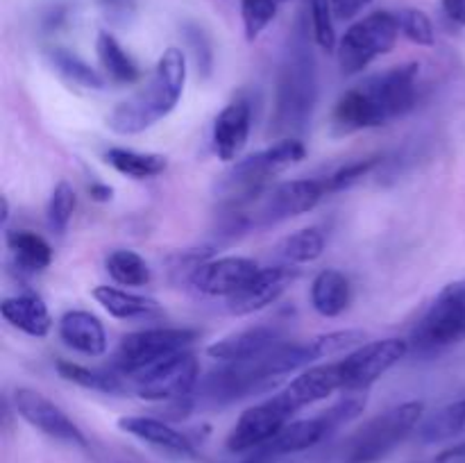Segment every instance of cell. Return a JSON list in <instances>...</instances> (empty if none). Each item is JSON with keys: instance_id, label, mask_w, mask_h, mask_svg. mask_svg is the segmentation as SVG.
<instances>
[{"instance_id": "6da1fadb", "label": "cell", "mask_w": 465, "mask_h": 463, "mask_svg": "<svg viewBox=\"0 0 465 463\" xmlns=\"http://www.w3.org/2000/svg\"><path fill=\"white\" fill-rule=\"evenodd\" d=\"M186 84V57L180 48H168L159 57L153 77L143 89L118 103L107 116V127L132 136L150 130L168 116L182 100Z\"/></svg>"}, {"instance_id": "7a4b0ae2", "label": "cell", "mask_w": 465, "mask_h": 463, "mask_svg": "<svg viewBox=\"0 0 465 463\" xmlns=\"http://www.w3.org/2000/svg\"><path fill=\"white\" fill-rule=\"evenodd\" d=\"M307 32V25L298 21L286 45L284 59H282L280 77H277L275 118H272L277 132L291 134V132L304 130L316 104V59H313Z\"/></svg>"}, {"instance_id": "3957f363", "label": "cell", "mask_w": 465, "mask_h": 463, "mask_svg": "<svg viewBox=\"0 0 465 463\" xmlns=\"http://www.w3.org/2000/svg\"><path fill=\"white\" fill-rule=\"evenodd\" d=\"M304 157H307V148H304L302 141L293 139V136H284L271 148L239 159L232 166V171L223 177L218 191H221V195L227 200L230 207H243V204H250L266 191L268 182L272 177L284 172L293 163L302 162Z\"/></svg>"}, {"instance_id": "277c9868", "label": "cell", "mask_w": 465, "mask_h": 463, "mask_svg": "<svg viewBox=\"0 0 465 463\" xmlns=\"http://www.w3.org/2000/svg\"><path fill=\"white\" fill-rule=\"evenodd\" d=\"M425 416V404L411 399L368 420L345 448L343 463H380L409 438Z\"/></svg>"}, {"instance_id": "5b68a950", "label": "cell", "mask_w": 465, "mask_h": 463, "mask_svg": "<svg viewBox=\"0 0 465 463\" xmlns=\"http://www.w3.org/2000/svg\"><path fill=\"white\" fill-rule=\"evenodd\" d=\"M398 16L393 12H372L352 23L339 41V64L345 75H357L371 66L377 57L389 54L398 44Z\"/></svg>"}, {"instance_id": "8992f818", "label": "cell", "mask_w": 465, "mask_h": 463, "mask_svg": "<svg viewBox=\"0 0 465 463\" xmlns=\"http://www.w3.org/2000/svg\"><path fill=\"white\" fill-rule=\"evenodd\" d=\"M198 339L193 330L182 327H153V330L132 331L118 343L114 354V366L123 377H134L148 368L157 366L163 359L189 350V345Z\"/></svg>"}, {"instance_id": "52a82bcc", "label": "cell", "mask_w": 465, "mask_h": 463, "mask_svg": "<svg viewBox=\"0 0 465 463\" xmlns=\"http://www.w3.org/2000/svg\"><path fill=\"white\" fill-rule=\"evenodd\" d=\"M327 195L325 180H291L263 191L257 200H252L254 209H232V218L239 225H257V222H280L286 218L302 216L312 212Z\"/></svg>"}, {"instance_id": "ba28073f", "label": "cell", "mask_w": 465, "mask_h": 463, "mask_svg": "<svg viewBox=\"0 0 465 463\" xmlns=\"http://www.w3.org/2000/svg\"><path fill=\"white\" fill-rule=\"evenodd\" d=\"M132 393L148 402H189L200 384L198 359L184 350L171 359H163L157 366L130 377Z\"/></svg>"}, {"instance_id": "9c48e42d", "label": "cell", "mask_w": 465, "mask_h": 463, "mask_svg": "<svg viewBox=\"0 0 465 463\" xmlns=\"http://www.w3.org/2000/svg\"><path fill=\"white\" fill-rule=\"evenodd\" d=\"M411 340L425 352L465 340V280L450 281L436 295L434 304L418 320Z\"/></svg>"}, {"instance_id": "30bf717a", "label": "cell", "mask_w": 465, "mask_h": 463, "mask_svg": "<svg viewBox=\"0 0 465 463\" xmlns=\"http://www.w3.org/2000/svg\"><path fill=\"white\" fill-rule=\"evenodd\" d=\"M409 354V340L381 339L359 345L339 361L343 390H368Z\"/></svg>"}, {"instance_id": "8fae6325", "label": "cell", "mask_w": 465, "mask_h": 463, "mask_svg": "<svg viewBox=\"0 0 465 463\" xmlns=\"http://www.w3.org/2000/svg\"><path fill=\"white\" fill-rule=\"evenodd\" d=\"M291 418H293L291 407L280 393H275L271 399H263V402L254 404L241 413L236 425L232 427L230 436H227V449L230 452L262 449L289 425Z\"/></svg>"}, {"instance_id": "7c38bea8", "label": "cell", "mask_w": 465, "mask_h": 463, "mask_svg": "<svg viewBox=\"0 0 465 463\" xmlns=\"http://www.w3.org/2000/svg\"><path fill=\"white\" fill-rule=\"evenodd\" d=\"M14 411L23 418L30 427L41 431L48 438L59 440V443L73 445V448L84 449L89 445L84 431L66 416L62 407L41 395L35 389H16L14 390Z\"/></svg>"}, {"instance_id": "4fadbf2b", "label": "cell", "mask_w": 465, "mask_h": 463, "mask_svg": "<svg viewBox=\"0 0 465 463\" xmlns=\"http://www.w3.org/2000/svg\"><path fill=\"white\" fill-rule=\"evenodd\" d=\"M418 73H420L418 64H402V66H393L384 73H377V75L368 77L363 82V86L372 95L386 123L404 116L413 109L418 98Z\"/></svg>"}, {"instance_id": "5bb4252c", "label": "cell", "mask_w": 465, "mask_h": 463, "mask_svg": "<svg viewBox=\"0 0 465 463\" xmlns=\"http://www.w3.org/2000/svg\"><path fill=\"white\" fill-rule=\"evenodd\" d=\"M262 271L254 259L248 257H221L209 259V261H200L198 266L191 271V284L195 291L204 295H213V298H232L239 293L257 272Z\"/></svg>"}, {"instance_id": "9a60e30c", "label": "cell", "mask_w": 465, "mask_h": 463, "mask_svg": "<svg viewBox=\"0 0 465 463\" xmlns=\"http://www.w3.org/2000/svg\"><path fill=\"white\" fill-rule=\"evenodd\" d=\"M295 277H298L295 268L286 266V263L275 268H262L239 293L227 298V311L234 316H250V313L271 307L282 298V293L289 289Z\"/></svg>"}, {"instance_id": "2e32d148", "label": "cell", "mask_w": 465, "mask_h": 463, "mask_svg": "<svg viewBox=\"0 0 465 463\" xmlns=\"http://www.w3.org/2000/svg\"><path fill=\"white\" fill-rule=\"evenodd\" d=\"M280 343L282 334L275 327L257 325L245 327V330L232 331V334L223 336L216 343L209 345L207 354L223 363H241L263 357V354L271 352V350L277 348Z\"/></svg>"}, {"instance_id": "e0dca14e", "label": "cell", "mask_w": 465, "mask_h": 463, "mask_svg": "<svg viewBox=\"0 0 465 463\" xmlns=\"http://www.w3.org/2000/svg\"><path fill=\"white\" fill-rule=\"evenodd\" d=\"M250 127H252V107L245 98H236L223 109L213 121L212 145L213 153L223 162H236L248 145Z\"/></svg>"}, {"instance_id": "ac0fdd59", "label": "cell", "mask_w": 465, "mask_h": 463, "mask_svg": "<svg viewBox=\"0 0 465 463\" xmlns=\"http://www.w3.org/2000/svg\"><path fill=\"white\" fill-rule=\"evenodd\" d=\"M118 429L125 431L127 436H134L136 440L150 445V448H157L159 452L171 454V457H177V458L198 457L193 443H191L182 431H177L175 427L159 420V418L125 416L118 420Z\"/></svg>"}, {"instance_id": "d6986e66", "label": "cell", "mask_w": 465, "mask_h": 463, "mask_svg": "<svg viewBox=\"0 0 465 463\" xmlns=\"http://www.w3.org/2000/svg\"><path fill=\"white\" fill-rule=\"evenodd\" d=\"M336 390H343V377H341L339 363H325V366H313L309 370L300 372L295 379L286 384L280 395L289 404L291 411L298 413L300 409L327 399Z\"/></svg>"}, {"instance_id": "ffe728a7", "label": "cell", "mask_w": 465, "mask_h": 463, "mask_svg": "<svg viewBox=\"0 0 465 463\" xmlns=\"http://www.w3.org/2000/svg\"><path fill=\"white\" fill-rule=\"evenodd\" d=\"M59 339L84 357H103L107 352V331L98 316L73 309L59 318Z\"/></svg>"}, {"instance_id": "44dd1931", "label": "cell", "mask_w": 465, "mask_h": 463, "mask_svg": "<svg viewBox=\"0 0 465 463\" xmlns=\"http://www.w3.org/2000/svg\"><path fill=\"white\" fill-rule=\"evenodd\" d=\"M334 425L330 422L327 413H321L316 418H304V420H291L275 438L268 445H263V452L271 457H284V454H298L304 449L316 448L318 443L331 434Z\"/></svg>"}, {"instance_id": "7402d4cb", "label": "cell", "mask_w": 465, "mask_h": 463, "mask_svg": "<svg viewBox=\"0 0 465 463\" xmlns=\"http://www.w3.org/2000/svg\"><path fill=\"white\" fill-rule=\"evenodd\" d=\"M384 123L380 107L363 84L345 91L334 107V127L339 134L371 130V127H380Z\"/></svg>"}, {"instance_id": "603a6c76", "label": "cell", "mask_w": 465, "mask_h": 463, "mask_svg": "<svg viewBox=\"0 0 465 463\" xmlns=\"http://www.w3.org/2000/svg\"><path fill=\"white\" fill-rule=\"evenodd\" d=\"M0 313L14 330L32 336V339H45L53 330V316L39 295H14L5 298L0 304Z\"/></svg>"}, {"instance_id": "cb8c5ba5", "label": "cell", "mask_w": 465, "mask_h": 463, "mask_svg": "<svg viewBox=\"0 0 465 463\" xmlns=\"http://www.w3.org/2000/svg\"><path fill=\"white\" fill-rule=\"evenodd\" d=\"M309 298H312V307L322 318H336L352 302V286L343 272L336 268H325L313 277Z\"/></svg>"}, {"instance_id": "d4e9b609", "label": "cell", "mask_w": 465, "mask_h": 463, "mask_svg": "<svg viewBox=\"0 0 465 463\" xmlns=\"http://www.w3.org/2000/svg\"><path fill=\"white\" fill-rule=\"evenodd\" d=\"M94 298L109 316L118 318V320H134V318H148L162 313L157 300L132 293V291L116 289V286H95Z\"/></svg>"}, {"instance_id": "484cf974", "label": "cell", "mask_w": 465, "mask_h": 463, "mask_svg": "<svg viewBox=\"0 0 465 463\" xmlns=\"http://www.w3.org/2000/svg\"><path fill=\"white\" fill-rule=\"evenodd\" d=\"M95 53H98L107 77L116 84H134L141 77L136 62L127 54V50L123 48L121 41L112 32H100L98 39H95Z\"/></svg>"}, {"instance_id": "4316f807", "label": "cell", "mask_w": 465, "mask_h": 463, "mask_svg": "<svg viewBox=\"0 0 465 463\" xmlns=\"http://www.w3.org/2000/svg\"><path fill=\"white\" fill-rule=\"evenodd\" d=\"M104 162L118 171L121 175L132 180H150V177L162 175L168 168V159L157 153H139L130 148H109L104 153Z\"/></svg>"}, {"instance_id": "83f0119b", "label": "cell", "mask_w": 465, "mask_h": 463, "mask_svg": "<svg viewBox=\"0 0 465 463\" xmlns=\"http://www.w3.org/2000/svg\"><path fill=\"white\" fill-rule=\"evenodd\" d=\"M5 241H7V248L12 250L14 259L23 271L39 272L53 263V248L44 236L35 234V232L9 230Z\"/></svg>"}, {"instance_id": "f1b7e54d", "label": "cell", "mask_w": 465, "mask_h": 463, "mask_svg": "<svg viewBox=\"0 0 465 463\" xmlns=\"http://www.w3.org/2000/svg\"><path fill=\"white\" fill-rule=\"evenodd\" d=\"M325 252V234L318 227H304V230L293 232L277 245V257L286 266H302L321 259Z\"/></svg>"}, {"instance_id": "f546056e", "label": "cell", "mask_w": 465, "mask_h": 463, "mask_svg": "<svg viewBox=\"0 0 465 463\" xmlns=\"http://www.w3.org/2000/svg\"><path fill=\"white\" fill-rule=\"evenodd\" d=\"M57 372L59 377H64V379L71 381V384L80 386V389H86V390H95V393H104V395L132 393L130 384H125L121 377L109 375V372L91 370V368L66 361V359L57 361Z\"/></svg>"}, {"instance_id": "4dcf8cb0", "label": "cell", "mask_w": 465, "mask_h": 463, "mask_svg": "<svg viewBox=\"0 0 465 463\" xmlns=\"http://www.w3.org/2000/svg\"><path fill=\"white\" fill-rule=\"evenodd\" d=\"M461 434H465V398L434 411L418 427L422 443H440Z\"/></svg>"}, {"instance_id": "1f68e13d", "label": "cell", "mask_w": 465, "mask_h": 463, "mask_svg": "<svg viewBox=\"0 0 465 463\" xmlns=\"http://www.w3.org/2000/svg\"><path fill=\"white\" fill-rule=\"evenodd\" d=\"M104 266L109 277L121 286H145L153 280L148 261L134 250H114L109 252Z\"/></svg>"}, {"instance_id": "d6a6232c", "label": "cell", "mask_w": 465, "mask_h": 463, "mask_svg": "<svg viewBox=\"0 0 465 463\" xmlns=\"http://www.w3.org/2000/svg\"><path fill=\"white\" fill-rule=\"evenodd\" d=\"M50 64H53L59 75L66 77L73 84L82 86V89H104V77L95 68H91L80 54L71 53V50L53 48L50 50Z\"/></svg>"}, {"instance_id": "836d02e7", "label": "cell", "mask_w": 465, "mask_h": 463, "mask_svg": "<svg viewBox=\"0 0 465 463\" xmlns=\"http://www.w3.org/2000/svg\"><path fill=\"white\" fill-rule=\"evenodd\" d=\"M334 9L331 0H309V23H312V36L318 48L325 53H334L339 48L334 27Z\"/></svg>"}, {"instance_id": "e575fe53", "label": "cell", "mask_w": 465, "mask_h": 463, "mask_svg": "<svg viewBox=\"0 0 465 463\" xmlns=\"http://www.w3.org/2000/svg\"><path fill=\"white\" fill-rule=\"evenodd\" d=\"M366 340V331L361 330H336L327 331V334L313 336L312 340H307L309 350H312L313 359H325V357H336V354H343L348 350L359 348Z\"/></svg>"}, {"instance_id": "d590c367", "label": "cell", "mask_w": 465, "mask_h": 463, "mask_svg": "<svg viewBox=\"0 0 465 463\" xmlns=\"http://www.w3.org/2000/svg\"><path fill=\"white\" fill-rule=\"evenodd\" d=\"M75 191L68 182H59L54 186L53 195L48 200V209H45V218H48V227L54 234H64L68 230L73 221V213H75Z\"/></svg>"}, {"instance_id": "8d00e7d4", "label": "cell", "mask_w": 465, "mask_h": 463, "mask_svg": "<svg viewBox=\"0 0 465 463\" xmlns=\"http://www.w3.org/2000/svg\"><path fill=\"white\" fill-rule=\"evenodd\" d=\"M277 0H241V18H243L245 39L257 41L262 32L275 21Z\"/></svg>"}, {"instance_id": "74e56055", "label": "cell", "mask_w": 465, "mask_h": 463, "mask_svg": "<svg viewBox=\"0 0 465 463\" xmlns=\"http://www.w3.org/2000/svg\"><path fill=\"white\" fill-rule=\"evenodd\" d=\"M395 16H398L400 32H402V34L407 36L411 44H416V45H434L436 44L434 23H431V18L427 16L422 9L404 7V9H400Z\"/></svg>"}, {"instance_id": "f35d334b", "label": "cell", "mask_w": 465, "mask_h": 463, "mask_svg": "<svg viewBox=\"0 0 465 463\" xmlns=\"http://www.w3.org/2000/svg\"><path fill=\"white\" fill-rule=\"evenodd\" d=\"M377 163H380V159L368 157V159H359V162H352V163H348V166L339 168V171L331 172V175L325 180L327 193H339V191L350 189V186H354L357 182H361L363 177H366L368 172L377 166Z\"/></svg>"}, {"instance_id": "ab89813d", "label": "cell", "mask_w": 465, "mask_h": 463, "mask_svg": "<svg viewBox=\"0 0 465 463\" xmlns=\"http://www.w3.org/2000/svg\"><path fill=\"white\" fill-rule=\"evenodd\" d=\"M371 3L372 0H331V9H334V16L339 21H350L357 14H361Z\"/></svg>"}, {"instance_id": "60d3db41", "label": "cell", "mask_w": 465, "mask_h": 463, "mask_svg": "<svg viewBox=\"0 0 465 463\" xmlns=\"http://www.w3.org/2000/svg\"><path fill=\"white\" fill-rule=\"evenodd\" d=\"M100 7L112 21H125L134 12V0H100Z\"/></svg>"}, {"instance_id": "b9f144b4", "label": "cell", "mask_w": 465, "mask_h": 463, "mask_svg": "<svg viewBox=\"0 0 465 463\" xmlns=\"http://www.w3.org/2000/svg\"><path fill=\"white\" fill-rule=\"evenodd\" d=\"M440 9L450 23L465 27V0H440Z\"/></svg>"}, {"instance_id": "7bdbcfd3", "label": "cell", "mask_w": 465, "mask_h": 463, "mask_svg": "<svg viewBox=\"0 0 465 463\" xmlns=\"http://www.w3.org/2000/svg\"><path fill=\"white\" fill-rule=\"evenodd\" d=\"M434 463H465V443L452 445V448L443 449V452L434 458Z\"/></svg>"}, {"instance_id": "ee69618b", "label": "cell", "mask_w": 465, "mask_h": 463, "mask_svg": "<svg viewBox=\"0 0 465 463\" xmlns=\"http://www.w3.org/2000/svg\"><path fill=\"white\" fill-rule=\"evenodd\" d=\"M89 193H91V200H95V202H109L114 195V189L112 186L95 182V184L89 186Z\"/></svg>"}, {"instance_id": "f6af8a7d", "label": "cell", "mask_w": 465, "mask_h": 463, "mask_svg": "<svg viewBox=\"0 0 465 463\" xmlns=\"http://www.w3.org/2000/svg\"><path fill=\"white\" fill-rule=\"evenodd\" d=\"M272 458H275V457H271V454H268V452L259 449V452L254 454L252 458H248V461H243V463H272Z\"/></svg>"}, {"instance_id": "bcb514c9", "label": "cell", "mask_w": 465, "mask_h": 463, "mask_svg": "<svg viewBox=\"0 0 465 463\" xmlns=\"http://www.w3.org/2000/svg\"><path fill=\"white\" fill-rule=\"evenodd\" d=\"M0 202H3V213H0V221L3 222H7V218H9V202H7V198H0Z\"/></svg>"}, {"instance_id": "7dc6e473", "label": "cell", "mask_w": 465, "mask_h": 463, "mask_svg": "<svg viewBox=\"0 0 465 463\" xmlns=\"http://www.w3.org/2000/svg\"><path fill=\"white\" fill-rule=\"evenodd\" d=\"M277 3H289V0H277Z\"/></svg>"}]
</instances>
